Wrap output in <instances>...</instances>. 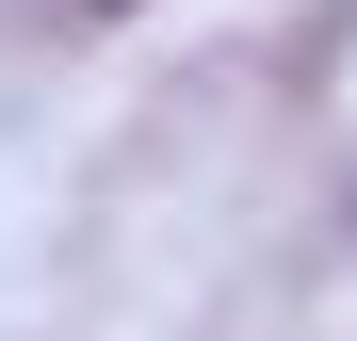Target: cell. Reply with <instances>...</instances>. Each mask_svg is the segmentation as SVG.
<instances>
[{"instance_id": "obj_1", "label": "cell", "mask_w": 357, "mask_h": 341, "mask_svg": "<svg viewBox=\"0 0 357 341\" xmlns=\"http://www.w3.org/2000/svg\"><path fill=\"white\" fill-rule=\"evenodd\" d=\"M82 17H130V0H82Z\"/></svg>"}]
</instances>
